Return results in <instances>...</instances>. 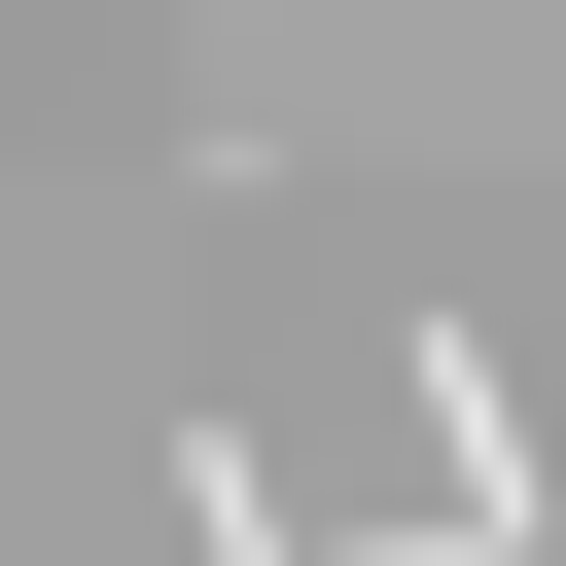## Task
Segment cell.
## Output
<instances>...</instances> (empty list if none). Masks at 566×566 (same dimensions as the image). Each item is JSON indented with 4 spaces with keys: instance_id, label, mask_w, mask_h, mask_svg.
<instances>
[{
    "instance_id": "6da1fadb",
    "label": "cell",
    "mask_w": 566,
    "mask_h": 566,
    "mask_svg": "<svg viewBox=\"0 0 566 566\" xmlns=\"http://www.w3.org/2000/svg\"><path fill=\"white\" fill-rule=\"evenodd\" d=\"M424 495H460V566H566V531H531V389H495L460 318H424Z\"/></svg>"
}]
</instances>
